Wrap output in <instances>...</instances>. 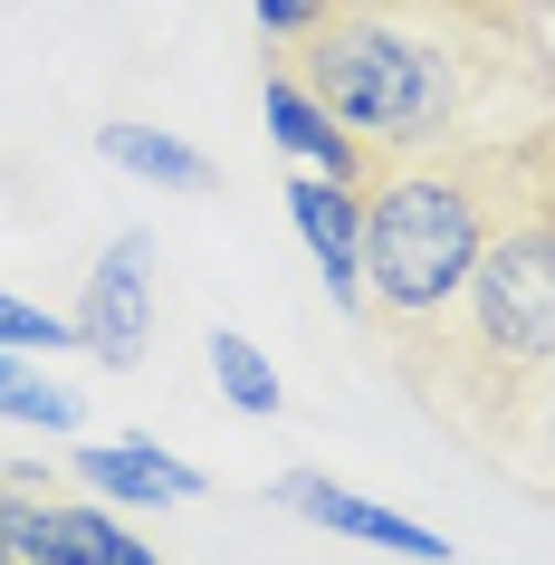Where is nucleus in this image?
<instances>
[{
    "label": "nucleus",
    "instance_id": "nucleus-1",
    "mask_svg": "<svg viewBox=\"0 0 555 565\" xmlns=\"http://www.w3.org/2000/svg\"><path fill=\"white\" fill-rule=\"evenodd\" d=\"M297 77L374 153H489L555 125L546 0H335Z\"/></svg>",
    "mask_w": 555,
    "mask_h": 565
},
{
    "label": "nucleus",
    "instance_id": "nucleus-2",
    "mask_svg": "<svg viewBox=\"0 0 555 565\" xmlns=\"http://www.w3.org/2000/svg\"><path fill=\"white\" fill-rule=\"evenodd\" d=\"M403 384L421 393V413H440L460 441H479V422L555 364V145L536 153L526 192L508 202V221L489 231L479 268L460 278V298L431 327L383 335Z\"/></svg>",
    "mask_w": 555,
    "mask_h": 565
},
{
    "label": "nucleus",
    "instance_id": "nucleus-3",
    "mask_svg": "<svg viewBox=\"0 0 555 565\" xmlns=\"http://www.w3.org/2000/svg\"><path fill=\"white\" fill-rule=\"evenodd\" d=\"M546 145H555V125L526 135V145H489V153H383L354 182L364 192V327L374 335L431 327L460 298V278L479 268L489 231L508 221V202L526 192Z\"/></svg>",
    "mask_w": 555,
    "mask_h": 565
},
{
    "label": "nucleus",
    "instance_id": "nucleus-4",
    "mask_svg": "<svg viewBox=\"0 0 555 565\" xmlns=\"http://www.w3.org/2000/svg\"><path fill=\"white\" fill-rule=\"evenodd\" d=\"M153 345V239L125 231L96 249L87 288H77V355H96L106 374H135Z\"/></svg>",
    "mask_w": 555,
    "mask_h": 565
},
{
    "label": "nucleus",
    "instance_id": "nucleus-5",
    "mask_svg": "<svg viewBox=\"0 0 555 565\" xmlns=\"http://www.w3.org/2000/svg\"><path fill=\"white\" fill-rule=\"evenodd\" d=\"M268 499L297 508V518H317L325 536H364V546H393V556H412V565H450V536H440V527L393 518V508H374V499H354V489H335L325 470H288Z\"/></svg>",
    "mask_w": 555,
    "mask_h": 565
},
{
    "label": "nucleus",
    "instance_id": "nucleus-6",
    "mask_svg": "<svg viewBox=\"0 0 555 565\" xmlns=\"http://www.w3.org/2000/svg\"><path fill=\"white\" fill-rule=\"evenodd\" d=\"M288 211H297V239L317 249L335 307L364 317V192L335 182V173H297V182H288Z\"/></svg>",
    "mask_w": 555,
    "mask_h": 565
},
{
    "label": "nucleus",
    "instance_id": "nucleus-7",
    "mask_svg": "<svg viewBox=\"0 0 555 565\" xmlns=\"http://www.w3.org/2000/svg\"><path fill=\"white\" fill-rule=\"evenodd\" d=\"M479 460H498V470L517 479V489H536V499H555V364L546 374H526L508 403H498L489 422H479Z\"/></svg>",
    "mask_w": 555,
    "mask_h": 565
},
{
    "label": "nucleus",
    "instance_id": "nucleus-8",
    "mask_svg": "<svg viewBox=\"0 0 555 565\" xmlns=\"http://www.w3.org/2000/svg\"><path fill=\"white\" fill-rule=\"evenodd\" d=\"M77 479H87L96 499H116V508H173V499H202L211 479L192 470V460H173L163 441H77Z\"/></svg>",
    "mask_w": 555,
    "mask_h": 565
},
{
    "label": "nucleus",
    "instance_id": "nucleus-9",
    "mask_svg": "<svg viewBox=\"0 0 555 565\" xmlns=\"http://www.w3.org/2000/svg\"><path fill=\"white\" fill-rule=\"evenodd\" d=\"M268 135H278L307 173H335V182H364V173H374V153L335 125V106H325L297 67H268Z\"/></svg>",
    "mask_w": 555,
    "mask_h": 565
},
{
    "label": "nucleus",
    "instance_id": "nucleus-10",
    "mask_svg": "<svg viewBox=\"0 0 555 565\" xmlns=\"http://www.w3.org/2000/svg\"><path fill=\"white\" fill-rule=\"evenodd\" d=\"M96 153H106L116 173L153 182V192H221L211 153H192L182 135H163V125H135V116H116V125H96Z\"/></svg>",
    "mask_w": 555,
    "mask_h": 565
},
{
    "label": "nucleus",
    "instance_id": "nucleus-11",
    "mask_svg": "<svg viewBox=\"0 0 555 565\" xmlns=\"http://www.w3.org/2000/svg\"><path fill=\"white\" fill-rule=\"evenodd\" d=\"M211 374H221V403H239L249 422H278V413H288V393H278L268 355L239 327H211Z\"/></svg>",
    "mask_w": 555,
    "mask_h": 565
},
{
    "label": "nucleus",
    "instance_id": "nucleus-12",
    "mask_svg": "<svg viewBox=\"0 0 555 565\" xmlns=\"http://www.w3.org/2000/svg\"><path fill=\"white\" fill-rule=\"evenodd\" d=\"M0 422H30V431H77V393L49 384V374H30L20 355H0Z\"/></svg>",
    "mask_w": 555,
    "mask_h": 565
},
{
    "label": "nucleus",
    "instance_id": "nucleus-13",
    "mask_svg": "<svg viewBox=\"0 0 555 565\" xmlns=\"http://www.w3.org/2000/svg\"><path fill=\"white\" fill-rule=\"evenodd\" d=\"M0 355H77V317H49L0 288Z\"/></svg>",
    "mask_w": 555,
    "mask_h": 565
},
{
    "label": "nucleus",
    "instance_id": "nucleus-14",
    "mask_svg": "<svg viewBox=\"0 0 555 565\" xmlns=\"http://www.w3.org/2000/svg\"><path fill=\"white\" fill-rule=\"evenodd\" d=\"M249 10H259V30L278 39V49H297V39H317V20L335 0H249Z\"/></svg>",
    "mask_w": 555,
    "mask_h": 565
},
{
    "label": "nucleus",
    "instance_id": "nucleus-15",
    "mask_svg": "<svg viewBox=\"0 0 555 565\" xmlns=\"http://www.w3.org/2000/svg\"><path fill=\"white\" fill-rule=\"evenodd\" d=\"M10 518H20V479H0V565H20V536H10Z\"/></svg>",
    "mask_w": 555,
    "mask_h": 565
},
{
    "label": "nucleus",
    "instance_id": "nucleus-16",
    "mask_svg": "<svg viewBox=\"0 0 555 565\" xmlns=\"http://www.w3.org/2000/svg\"><path fill=\"white\" fill-rule=\"evenodd\" d=\"M106 565H163V556H153V546H145L135 527H116V546H106Z\"/></svg>",
    "mask_w": 555,
    "mask_h": 565
}]
</instances>
